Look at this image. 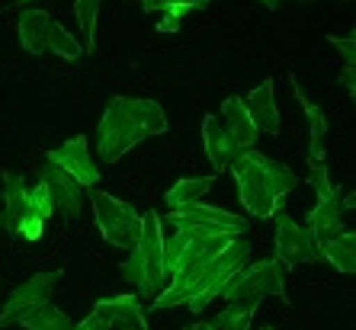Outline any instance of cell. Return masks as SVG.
I'll list each match as a JSON object with an SVG mask.
<instances>
[{"instance_id": "cell-1", "label": "cell", "mask_w": 356, "mask_h": 330, "mask_svg": "<svg viewBox=\"0 0 356 330\" xmlns=\"http://www.w3.org/2000/svg\"><path fill=\"white\" fill-rule=\"evenodd\" d=\"M248 256H250V240L238 238V234L196 231L183 263L170 272L164 289L154 295V308L164 311V308L186 305L193 314L206 311L225 292V286L238 276L241 266L248 263Z\"/></svg>"}, {"instance_id": "cell-2", "label": "cell", "mask_w": 356, "mask_h": 330, "mask_svg": "<svg viewBox=\"0 0 356 330\" xmlns=\"http://www.w3.org/2000/svg\"><path fill=\"white\" fill-rule=\"evenodd\" d=\"M164 132H167V113L158 99L113 97L97 125V154L103 157V164H116L135 145Z\"/></svg>"}, {"instance_id": "cell-3", "label": "cell", "mask_w": 356, "mask_h": 330, "mask_svg": "<svg viewBox=\"0 0 356 330\" xmlns=\"http://www.w3.org/2000/svg\"><path fill=\"white\" fill-rule=\"evenodd\" d=\"M228 170H232L234 186H238L241 206L254 218H273L276 212H282V199L298 186V176L289 167L254 148L241 151Z\"/></svg>"}, {"instance_id": "cell-4", "label": "cell", "mask_w": 356, "mask_h": 330, "mask_svg": "<svg viewBox=\"0 0 356 330\" xmlns=\"http://www.w3.org/2000/svg\"><path fill=\"white\" fill-rule=\"evenodd\" d=\"M161 224H164V218H161L154 208H148V212L141 215V234H138V240H135L132 256L122 263L125 282H132L138 298H151V302H154V295L164 289V282H167V276H164V231H161Z\"/></svg>"}, {"instance_id": "cell-5", "label": "cell", "mask_w": 356, "mask_h": 330, "mask_svg": "<svg viewBox=\"0 0 356 330\" xmlns=\"http://www.w3.org/2000/svg\"><path fill=\"white\" fill-rule=\"evenodd\" d=\"M286 282H289V270L276 256H270V260H257V263L241 266L238 276L225 286L222 298L228 305H250V308H257L260 298H266V295H276L282 302H289Z\"/></svg>"}, {"instance_id": "cell-6", "label": "cell", "mask_w": 356, "mask_h": 330, "mask_svg": "<svg viewBox=\"0 0 356 330\" xmlns=\"http://www.w3.org/2000/svg\"><path fill=\"white\" fill-rule=\"evenodd\" d=\"M90 206L93 222H97L103 240L119 250H132L141 234V215L135 212V206H129L125 199L109 196L103 190H90Z\"/></svg>"}, {"instance_id": "cell-7", "label": "cell", "mask_w": 356, "mask_h": 330, "mask_svg": "<svg viewBox=\"0 0 356 330\" xmlns=\"http://www.w3.org/2000/svg\"><path fill=\"white\" fill-rule=\"evenodd\" d=\"M167 222L177 224V228H193V231H206V234H238L241 238L248 231V218H241V215L218 206H202V202L170 208Z\"/></svg>"}, {"instance_id": "cell-8", "label": "cell", "mask_w": 356, "mask_h": 330, "mask_svg": "<svg viewBox=\"0 0 356 330\" xmlns=\"http://www.w3.org/2000/svg\"><path fill=\"white\" fill-rule=\"evenodd\" d=\"M58 279H61V270H45V272H33L26 282H19L17 289L10 292L3 311H0V327H7V324H19L29 311L49 305L51 289H55V282Z\"/></svg>"}, {"instance_id": "cell-9", "label": "cell", "mask_w": 356, "mask_h": 330, "mask_svg": "<svg viewBox=\"0 0 356 330\" xmlns=\"http://www.w3.org/2000/svg\"><path fill=\"white\" fill-rule=\"evenodd\" d=\"M276 231H273V247H276V260H280L286 270L292 266H302V263H315L321 260L318 256V247L315 240L308 238V231L302 224L286 212H276Z\"/></svg>"}, {"instance_id": "cell-10", "label": "cell", "mask_w": 356, "mask_h": 330, "mask_svg": "<svg viewBox=\"0 0 356 330\" xmlns=\"http://www.w3.org/2000/svg\"><path fill=\"white\" fill-rule=\"evenodd\" d=\"M45 160L49 164H55L58 170H65L71 180L81 186V190H97L99 183V167L93 164L90 157V148H87V138L83 135H74V138H67L65 145H58L55 151H49L45 154Z\"/></svg>"}, {"instance_id": "cell-11", "label": "cell", "mask_w": 356, "mask_h": 330, "mask_svg": "<svg viewBox=\"0 0 356 330\" xmlns=\"http://www.w3.org/2000/svg\"><path fill=\"white\" fill-rule=\"evenodd\" d=\"M39 183H45V190H49V196H51V206H55V212H58L65 222H77V218H81L83 190L65 174V170H58V167L49 164V160H42Z\"/></svg>"}, {"instance_id": "cell-12", "label": "cell", "mask_w": 356, "mask_h": 330, "mask_svg": "<svg viewBox=\"0 0 356 330\" xmlns=\"http://www.w3.org/2000/svg\"><path fill=\"white\" fill-rule=\"evenodd\" d=\"M90 314L106 330H151L148 314H145V308H141V302L135 295L99 298Z\"/></svg>"}, {"instance_id": "cell-13", "label": "cell", "mask_w": 356, "mask_h": 330, "mask_svg": "<svg viewBox=\"0 0 356 330\" xmlns=\"http://www.w3.org/2000/svg\"><path fill=\"white\" fill-rule=\"evenodd\" d=\"M202 145H206V157H209V164H212L216 174H225V170L232 167L234 157L241 154L238 141L228 135V129L222 125V119L212 116V113L202 119Z\"/></svg>"}, {"instance_id": "cell-14", "label": "cell", "mask_w": 356, "mask_h": 330, "mask_svg": "<svg viewBox=\"0 0 356 330\" xmlns=\"http://www.w3.org/2000/svg\"><path fill=\"white\" fill-rule=\"evenodd\" d=\"M0 180H3V208H0V228L7 231V238H17V228L19 222H23L26 215H29V208H26V192H29V186H26V176L23 174H13V170H3L0 174Z\"/></svg>"}, {"instance_id": "cell-15", "label": "cell", "mask_w": 356, "mask_h": 330, "mask_svg": "<svg viewBox=\"0 0 356 330\" xmlns=\"http://www.w3.org/2000/svg\"><path fill=\"white\" fill-rule=\"evenodd\" d=\"M276 83L273 77H266L260 87H254V90L244 97V106H248L250 119H254V125H257L260 135H280V109H276Z\"/></svg>"}, {"instance_id": "cell-16", "label": "cell", "mask_w": 356, "mask_h": 330, "mask_svg": "<svg viewBox=\"0 0 356 330\" xmlns=\"http://www.w3.org/2000/svg\"><path fill=\"white\" fill-rule=\"evenodd\" d=\"M343 206H340V192L331 199H315V208H308L305 215V228L308 238L312 240H321L327 238V234H340L347 231V224H343Z\"/></svg>"}, {"instance_id": "cell-17", "label": "cell", "mask_w": 356, "mask_h": 330, "mask_svg": "<svg viewBox=\"0 0 356 330\" xmlns=\"http://www.w3.org/2000/svg\"><path fill=\"white\" fill-rule=\"evenodd\" d=\"M289 87H292V97L296 103L302 106L305 113V122H308V160H324V135H327V116H324V109L318 103L305 97V90L298 87L296 74H289Z\"/></svg>"}, {"instance_id": "cell-18", "label": "cell", "mask_w": 356, "mask_h": 330, "mask_svg": "<svg viewBox=\"0 0 356 330\" xmlns=\"http://www.w3.org/2000/svg\"><path fill=\"white\" fill-rule=\"evenodd\" d=\"M49 29H51V13L39 7H23L19 10V45H23L29 55H45L49 51Z\"/></svg>"}, {"instance_id": "cell-19", "label": "cell", "mask_w": 356, "mask_h": 330, "mask_svg": "<svg viewBox=\"0 0 356 330\" xmlns=\"http://www.w3.org/2000/svg\"><path fill=\"white\" fill-rule=\"evenodd\" d=\"M222 125L228 129V135H232L234 141H238L241 151H250L254 145H257L260 132L257 125H254V119H250L248 106H244V97H228L222 103Z\"/></svg>"}, {"instance_id": "cell-20", "label": "cell", "mask_w": 356, "mask_h": 330, "mask_svg": "<svg viewBox=\"0 0 356 330\" xmlns=\"http://www.w3.org/2000/svg\"><path fill=\"white\" fill-rule=\"evenodd\" d=\"M315 247H318V256H324L337 272H347L350 276L356 270V234L350 228L340 234H327V238L315 240Z\"/></svg>"}, {"instance_id": "cell-21", "label": "cell", "mask_w": 356, "mask_h": 330, "mask_svg": "<svg viewBox=\"0 0 356 330\" xmlns=\"http://www.w3.org/2000/svg\"><path fill=\"white\" fill-rule=\"evenodd\" d=\"M216 176H186V180H177L170 190H167L164 202L170 208H183V206H196L199 199L212 190Z\"/></svg>"}, {"instance_id": "cell-22", "label": "cell", "mask_w": 356, "mask_h": 330, "mask_svg": "<svg viewBox=\"0 0 356 330\" xmlns=\"http://www.w3.org/2000/svg\"><path fill=\"white\" fill-rule=\"evenodd\" d=\"M19 324H23L26 330H71L74 327V321H71V317H67L61 308H55V305L35 308V311H29Z\"/></svg>"}, {"instance_id": "cell-23", "label": "cell", "mask_w": 356, "mask_h": 330, "mask_svg": "<svg viewBox=\"0 0 356 330\" xmlns=\"http://www.w3.org/2000/svg\"><path fill=\"white\" fill-rule=\"evenodd\" d=\"M74 17L83 33V55L97 49V17H99V0H74Z\"/></svg>"}, {"instance_id": "cell-24", "label": "cell", "mask_w": 356, "mask_h": 330, "mask_svg": "<svg viewBox=\"0 0 356 330\" xmlns=\"http://www.w3.org/2000/svg\"><path fill=\"white\" fill-rule=\"evenodd\" d=\"M49 51H55V55L65 61H77L83 55L81 42L67 33L61 23H55V19H51V29H49Z\"/></svg>"}, {"instance_id": "cell-25", "label": "cell", "mask_w": 356, "mask_h": 330, "mask_svg": "<svg viewBox=\"0 0 356 330\" xmlns=\"http://www.w3.org/2000/svg\"><path fill=\"white\" fill-rule=\"evenodd\" d=\"M254 314H257V308H250V305H228L216 321H212V327L216 330H250Z\"/></svg>"}, {"instance_id": "cell-26", "label": "cell", "mask_w": 356, "mask_h": 330, "mask_svg": "<svg viewBox=\"0 0 356 330\" xmlns=\"http://www.w3.org/2000/svg\"><path fill=\"white\" fill-rule=\"evenodd\" d=\"M26 208H29V215H35L39 222H49L51 215H55V206H51V196L49 190H45V183L35 180L33 190L26 192Z\"/></svg>"}, {"instance_id": "cell-27", "label": "cell", "mask_w": 356, "mask_h": 330, "mask_svg": "<svg viewBox=\"0 0 356 330\" xmlns=\"http://www.w3.org/2000/svg\"><path fill=\"white\" fill-rule=\"evenodd\" d=\"M308 183L315 186L318 199H331L340 192L331 183V174H327V164H324V160H308Z\"/></svg>"}, {"instance_id": "cell-28", "label": "cell", "mask_w": 356, "mask_h": 330, "mask_svg": "<svg viewBox=\"0 0 356 330\" xmlns=\"http://www.w3.org/2000/svg\"><path fill=\"white\" fill-rule=\"evenodd\" d=\"M209 0H141L145 13H164V10H206Z\"/></svg>"}, {"instance_id": "cell-29", "label": "cell", "mask_w": 356, "mask_h": 330, "mask_svg": "<svg viewBox=\"0 0 356 330\" xmlns=\"http://www.w3.org/2000/svg\"><path fill=\"white\" fill-rule=\"evenodd\" d=\"M327 42L343 55V65H356V35H327Z\"/></svg>"}, {"instance_id": "cell-30", "label": "cell", "mask_w": 356, "mask_h": 330, "mask_svg": "<svg viewBox=\"0 0 356 330\" xmlns=\"http://www.w3.org/2000/svg\"><path fill=\"white\" fill-rule=\"evenodd\" d=\"M42 234H45V222H39L35 215H26L17 228V238H23V240H39Z\"/></svg>"}, {"instance_id": "cell-31", "label": "cell", "mask_w": 356, "mask_h": 330, "mask_svg": "<svg viewBox=\"0 0 356 330\" xmlns=\"http://www.w3.org/2000/svg\"><path fill=\"white\" fill-rule=\"evenodd\" d=\"M340 81H343V90H347V97H356V65H343V74H340Z\"/></svg>"}, {"instance_id": "cell-32", "label": "cell", "mask_w": 356, "mask_h": 330, "mask_svg": "<svg viewBox=\"0 0 356 330\" xmlns=\"http://www.w3.org/2000/svg\"><path fill=\"white\" fill-rule=\"evenodd\" d=\"M180 29V19L174 17V13H161L158 19V33H177Z\"/></svg>"}, {"instance_id": "cell-33", "label": "cell", "mask_w": 356, "mask_h": 330, "mask_svg": "<svg viewBox=\"0 0 356 330\" xmlns=\"http://www.w3.org/2000/svg\"><path fill=\"white\" fill-rule=\"evenodd\" d=\"M71 330H106V327H103V324H99L97 317H93V314H87V317H83L81 324H74Z\"/></svg>"}, {"instance_id": "cell-34", "label": "cell", "mask_w": 356, "mask_h": 330, "mask_svg": "<svg viewBox=\"0 0 356 330\" xmlns=\"http://www.w3.org/2000/svg\"><path fill=\"white\" fill-rule=\"evenodd\" d=\"M186 330H216V327H212V324H206V321H196V324H190Z\"/></svg>"}, {"instance_id": "cell-35", "label": "cell", "mask_w": 356, "mask_h": 330, "mask_svg": "<svg viewBox=\"0 0 356 330\" xmlns=\"http://www.w3.org/2000/svg\"><path fill=\"white\" fill-rule=\"evenodd\" d=\"M13 7L23 10V7H33V0H13Z\"/></svg>"}, {"instance_id": "cell-36", "label": "cell", "mask_w": 356, "mask_h": 330, "mask_svg": "<svg viewBox=\"0 0 356 330\" xmlns=\"http://www.w3.org/2000/svg\"><path fill=\"white\" fill-rule=\"evenodd\" d=\"M260 3H264V7H270V10H276L282 3V0H260Z\"/></svg>"}, {"instance_id": "cell-37", "label": "cell", "mask_w": 356, "mask_h": 330, "mask_svg": "<svg viewBox=\"0 0 356 330\" xmlns=\"http://www.w3.org/2000/svg\"><path fill=\"white\" fill-rule=\"evenodd\" d=\"M260 330H276V327H270V324H264V327H260Z\"/></svg>"}]
</instances>
